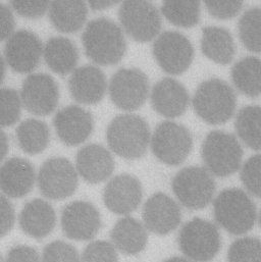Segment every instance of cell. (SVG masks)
<instances>
[{"label":"cell","instance_id":"obj_1","mask_svg":"<svg viewBox=\"0 0 261 262\" xmlns=\"http://www.w3.org/2000/svg\"><path fill=\"white\" fill-rule=\"evenodd\" d=\"M82 42L87 56L100 66L118 63L124 57L127 48L122 29L105 17L93 19L87 25Z\"/></svg>","mask_w":261,"mask_h":262},{"label":"cell","instance_id":"obj_2","mask_svg":"<svg viewBox=\"0 0 261 262\" xmlns=\"http://www.w3.org/2000/svg\"><path fill=\"white\" fill-rule=\"evenodd\" d=\"M214 219L219 226L232 235L241 236L252 230L256 223V206L241 189H226L213 203Z\"/></svg>","mask_w":261,"mask_h":262},{"label":"cell","instance_id":"obj_3","mask_svg":"<svg viewBox=\"0 0 261 262\" xmlns=\"http://www.w3.org/2000/svg\"><path fill=\"white\" fill-rule=\"evenodd\" d=\"M236 106L234 89L220 79H210L200 84L193 97L195 113L209 125L227 123L234 116Z\"/></svg>","mask_w":261,"mask_h":262},{"label":"cell","instance_id":"obj_4","mask_svg":"<svg viewBox=\"0 0 261 262\" xmlns=\"http://www.w3.org/2000/svg\"><path fill=\"white\" fill-rule=\"evenodd\" d=\"M151 137L146 121L130 114L115 118L106 131L110 148L125 159L142 157L151 143Z\"/></svg>","mask_w":261,"mask_h":262},{"label":"cell","instance_id":"obj_5","mask_svg":"<svg viewBox=\"0 0 261 262\" xmlns=\"http://www.w3.org/2000/svg\"><path fill=\"white\" fill-rule=\"evenodd\" d=\"M202 158L205 168L211 174L226 178L240 168L243 149L234 135L223 131L210 132L202 145Z\"/></svg>","mask_w":261,"mask_h":262},{"label":"cell","instance_id":"obj_6","mask_svg":"<svg viewBox=\"0 0 261 262\" xmlns=\"http://www.w3.org/2000/svg\"><path fill=\"white\" fill-rule=\"evenodd\" d=\"M178 243L184 255L195 262L212 260L221 250L222 238L217 227L202 219H193L183 226Z\"/></svg>","mask_w":261,"mask_h":262},{"label":"cell","instance_id":"obj_7","mask_svg":"<svg viewBox=\"0 0 261 262\" xmlns=\"http://www.w3.org/2000/svg\"><path fill=\"white\" fill-rule=\"evenodd\" d=\"M171 187L180 203L192 210L205 208L212 201L215 193L212 174L200 166L181 169L175 176Z\"/></svg>","mask_w":261,"mask_h":262},{"label":"cell","instance_id":"obj_8","mask_svg":"<svg viewBox=\"0 0 261 262\" xmlns=\"http://www.w3.org/2000/svg\"><path fill=\"white\" fill-rule=\"evenodd\" d=\"M193 148V136L183 125L163 122L151 137V149L161 162L177 166L183 163Z\"/></svg>","mask_w":261,"mask_h":262},{"label":"cell","instance_id":"obj_9","mask_svg":"<svg viewBox=\"0 0 261 262\" xmlns=\"http://www.w3.org/2000/svg\"><path fill=\"white\" fill-rule=\"evenodd\" d=\"M41 194L51 200H62L72 196L78 187V170L62 157L46 160L37 177Z\"/></svg>","mask_w":261,"mask_h":262},{"label":"cell","instance_id":"obj_10","mask_svg":"<svg viewBox=\"0 0 261 262\" xmlns=\"http://www.w3.org/2000/svg\"><path fill=\"white\" fill-rule=\"evenodd\" d=\"M125 32L138 42H149L158 37L161 15L154 4L148 1H126L119 10Z\"/></svg>","mask_w":261,"mask_h":262},{"label":"cell","instance_id":"obj_11","mask_svg":"<svg viewBox=\"0 0 261 262\" xmlns=\"http://www.w3.org/2000/svg\"><path fill=\"white\" fill-rule=\"evenodd\" d=\"M153 55L164 72L170 75H180L191 66L194 48L190 40L183 34L167 31L156 38L153 44Z\"/></svg>","mask_w":261,"mask_h":262},{"label":"cell","instance_id":"obj_12","mask_svg":"<svg viewBox=\"0 0 261 262\" xmlns=\"http://www.w3.org/2000/svg\"><path fill=\"white\" fill-rule=\"evenodd\" d=\"M108 89L116 106L132 112L145 103L149 94V81L147 76L137 69H122L112 77Z\"/></svg>","mask_w":261,"mask_h":262},{"label":"cell","instance_id":"obj_13","mask_svg":"<svg viewBox=\"0 0 261 262\" xmlns=\"http://www.w3.org/2000/svg\"><path fill=\"white\" fill-rule=\"evenodd\" d=\"M20 98L29 113L40 117L48 116L58 104V86L47 74H33L24 81Z\"/></svg>","mask_w":261,"mask_h":262},{"label":"cell","instance_id":"obj_14","mask_svg":"<svg viewBox=\"0 0 261 262\" xmlns=\"http://www.w3.org/2000/svg\"><path fill=\"white\" fill-rule=\"evenodd\" d=\"M44 47L34 33L20 30L6 40L4 59L14 72L27 74L34 71L43 54Z\"/></svg>","mask_w":261,"mask_h":262},{"label":"cell","instance_id":"obj_15","mask_svg":"<svg viewBox=\"0 0 261 262\" xmlns=\"http://www.w3.org/2000/svg\"><path fill=\"white\" fill-rule=\"evenodd\" d=\"M63 234L75 241L93 239L101 228V216L97 208L87 201H74L61 212Z\"/></svg>","mask_w":261,"mask_h":262},{"label":"cell","instance_id":"obj_16","mask_svg":"<svg viewBox=\"0 0 261 262\" xmlns=\"http://www.w3.org/2000/svg\"><path fill=\"white\" fill-rule=\"evenodd\" d=\"M182 212L179 204L163 193L152 195L144 204L143 222L150 232L164 236L181 224Z\"/></svg>","mask_w":261,"mask_h":262},{"label":"cell","instance_id":"obj_17","mask_svg":"<svg viewBox=\"0 0 261 262\" xmlns=\"http://www.w3.org/2000/svg\"><path fill=\"white\" fill-rule=\"evenodd\" d=\"M143 191L138 179L130 174H120L113 178L104 188L103 201L114 213L128 215L141 203Z\"/></svg>","mask_w":261,"mask_h":262},{"label":"cell","instance_id":"obj_18","mask_svg":"<svg viewBox=\"0 0 261 262\" xmlns=\"http://www.w3.org/2000/svg\"><path fill=\"white\" fill-rule=\"evenodd\" d=\"M53 125L58 138L69 146L84 143L94 128L91 114L77 105L60 110L54 117Z\"/></svg>","mask_w":261,"mask_h":262},{"label":"cell","instance_id":"obj_19","mask_svg":"<svg viewBox=\"0 0 261 262\" xmlns=\"http://www.w3.org/2000/svg\"><path fill=\"white\" fill-rule=\"evenodd\" d=\"M69 89L77 102L95 104L104 97L107 82L100 69L94 66H84L73 72L69 80Z\"/></svg>","mask_w":261,"mask_h":262},{"label":"cell","instance_id":"obj_20","mask_svg":"<svg viewBox=\"0 0 261 262\" xmlns=\"http://www.w3.org/2000/svg\"><path fill=\"white\" fill-rule=\"evenodd\" d=\"M189 100L187 89L171 78L158 81L151 91V103L154 111L165 118L173 119L184 115Z\"/></svg>","mask_w":261,"mask_h":262},{"label":"cell","instance_id":"obj_21","mask_svg":"<svg viewBox=\"0 0 261 262\" xmlns=\"http://www.w3.org/2000/svg\"><path fill=\"white\" fill-rule=\"evenodd\" d=\"M76 165L78 173L86 182L97 184L112 176L115 169V160L105 147L89 144L78 152Z\"/></svg>","mask_w":261,"mask_h":262},{"label":"cell","instance_id":"obj_22","mask_svg":"<svg viewBox=\"0 0 261 262\" xmlns=\"http://www.w3.org/2000/svg\"><path fill=\"white\" fill-rule=\"evenodd\" d=\"M36 173L31 162L24 158L13 157L1 166L0 186L7 198H21L34 187Z\"/></svg>","mask_w":261,"mask_h":262},{"label":"cell","instance_id":"obj_23","mask_svg":"<svg viewBox=\"0 0 261 262\" xmlns=\"http://www.w3.org/2000/svg\"><path fill=\"white\" fill-rule=\"evenodd\" d=\"M56 214L53 207L45 200L34 199L28 202L19 214V226L31 238L43 239L55 228Z\"/></svg>","mask_w":261,"mask_h":262},{"label":"cell","instance_id":"obj_24","mask_svg":"<svg viewBox=\"0 0 261 262\" xmlns=\"http://www.w3.org/2000/svg\"><path fill=\"white\" fill-rule=\"evenodd\" d=\"M111 238L117 250L127 255H137L147 245V228L136 219L125 216L114 226Z\"/></svg>","mask_w":261,"mask_h":262},{"label":"cell","instance_id":"obj_25","mask_svg":"<svg viewBox=\"0 0 261 262\" xmlns=\"http://www.w3.org/2000/svg\"><path fill=\"white\" fill-rule=\"evenodd\" d=\"M201 49L207 58L220 64L232 62L236 53V45L232 34L221 27H206L203 29Z\"/></svg>","mask_w":261,"mask_h":262},{"label":"cell","instance_id":"obj_26","mask_svg":"<svg viewBox=\"0 0 261 262\" xmlns=\"http://www.w3.org/2000/svg\"><path fill=\"white\" fill-rule=\"evenodd\" d=\"M43 55L50 70L61 76L73 72L79 60L76 45L66 37L49 39L44 46Z\"/></svg>","mask_w":261,"mask_h":262},{"label":"cell","instance_id":"obj_27","mask_svg":"<svg viewBox=\"0 0 261 262\" xmlns=\"http://www.w3.org/2000/svg\"><path fill=\"white\" fill-rule=\"evenodd\" d=\"M48 11L55 29L62 33H75L87 19L88 5L83 1H53Z\"/></svg>","mask_w":261,"mask_h":262},{"label":"cell","instance_id":"obj_28","mask_svg":"<svg viewBox=\"0 0 261 262\" xmlns=\"http://www.w3.org/2000/svg\"><path fill=\"white\" fill-rule=\"evenodd\" d=\"M232 81L242 94L248 97L261 95V59L247 56L239 60L232 69Z\"/></svg>","mask_w":261,"mask_h":262},{"label":"cell","instance_id":"obj_29","mask_svg":"<svg viewBox=\"0 0 261 262\" xmlns=\"http://www.w3.org/2000/svg\"><path fill=\"white\" fill-rule=\"evenodd\" d=\"M19 147L28 154H38L46 149L50 139L48 126L39 120L29 119L20 123L15 131Z\"/></svg>","mask_w":261,"mask_h":262},{"label":"cell","instance_id":"obj_30","mask_svg":"<svg viewBox=\"0 0 261 262\" xmlns=\"http://www.w3.org/2000/svg\"><path fill=\"white\" fill-rule=\"evenodd\" d=\"M235 128L247 147L261 150V106L248 105L241 108L236 117Z\"/></svg>","mask_w":261,"mask_h":262},{"label":"cell","instance_id":"obj_31","mask_svg":"<svg viewBox=\"0 0 261 262\" xmlns=\"http://www.w3.org/2000/svg\"><path fill=\"white\" fill-rule=\"evenodd\" d=\"M161 12L172 25L181 28H192L200 19V2L164 1Z\"/></svg>","mask_w":261,"mask_h":262},{"label":"cell","instance_id":"obj_32","mask_svg":"<svg viewBox=\"0 0 261 262\" xmlns=\"http://www.w3.org/2000/svg\"><path fill=\"white\" fill-rule=\"evenodd\" d=\"M239 37L251 52L261 53V7L246 10L238 23Z\"/></svg>","mask_w":261,"mask_h":262},{"label":"cell","instance_id":"obj_33","mask_svg":"<svg viewBox=\"0 0 261 262\" xmlns=\"http://www.w3.org/2000/svg\"><path fill=\"white\" fill-rule=\"evenodd\" d=\"M228 262H261V241L254 237L236 240L228 252Z\"/></svg>","mask_w":261,"mask_h":262},{"label":"cell","instance_id":"obj_34","mask_svg":"<svg viewBox=\"0 0 261 262\" xmlns=\"http://www.w3.org/2000/svg\"><path fill=\"white\" fill-rule=\"evenodd\" d=\"M21 104L20 95L15 90L10 88L1 90V126L3 128L10 127L18 121Z\"/></svg>","mask_w":261,"mask_h":262},{"label":"cell","instance_id":"obj_35","mask_svg":"<svg viewBox=\"0 0 261 262\" xmlns=\"http://www.w3.org/2000/svg\"><path fill=\"white\" fill-rule=\"evenodd\" d=\"M241 181L251 195L261 198V155L246 160L241 169Z\"/></svg>","mask_w":261,"mask_h":262},{"label":"cell","instance_id":"obj_36","mask_svg":"<svg viewBox=\"0 0 261 262\" xmlns=\"http://www.w3.org/2000/svg\"><path fill=\"white\" fill-rule=\"evenodd\" d=\"M118 250L113 243L106 241L91 242L84 249L81 262H118Z\"/></svg>","mask_w":261,"mask_h":262},{"label":"cell","instance_id":"obj_37","mask_svg":"<svg viewBox=\"0 0 261 262\" xmlns=\"http://www.w3.org/2000/svg\"><path fill=\"white\" fill-rule=\"evenodd\" d=\"M41 259L42 262H81V256L73 245L54 241L44 248Z\"/></svg>","mask_w":261,"mask_h":262},{"label":"cell","instance_id":"obj_38","mask_svg":"<svg viewBox=\"0 0 261 262\" xmlns=\"http://www.w3.org/2000/svg\"><path fill=\"white\" fill-rule=\"evenodd\" d=\"M208 12L220 19H230L240 13L243 1H204Z\"/></svg>","mask_w":261,"mask_h":262},{"label":"cell","instance_id":"obj_39","mask_svg":"<svg viewBox=\"0 0 261 262\" xmlns=\"http://www.w3.org/2000/svg\"><path fill=\"white\" fill-rule=\"evenodd\" d=\"M49 1H11V7L19 15L28 18H38L49 10Z\"/></svg>","mask_w":261,"mask_h":262},{"label":"cell","instance_id":"obj_40","mask_svg":"<svg viewBox=\"0 0 261 262\" xmlns=\"http://www.w3.org/2000/svg\"><path fill=\"white\" fill-rule=\"evenodd\" d=\"M4 262H42V259L35 248L27 245H17L6 253Z\"/></svg>","mask_w":261,"mask_h":262},{"label":"cell","instance_id":"obj_41","mask_svg":"<svg viewBox=\"0 0 261 262\" xmlns=\"http://www.w3.org/2000/svg\"><path fill=\"white\" fill-rule=\"evenodd\" d=\"M14 209L8 198L1 196V237L8 234L14 226Z\"/></svg>","mask_w":261,"mask_h":262},{"label":"cell","instance_id":"obj_42","mask_svg":"<svg viewBox=\"0 0 261 262\" xmlns=\"http://www.w3.org/2000/svg\"><path fill=\"white\" fill-rule=\"evenodd\" d=\"M0 25H1V40H7L13 35L14 31V17L11 9L5 4L1 5L0 9Z\"/></svg>","mask_w":261,"mask_h":262},{"label":"cell","instance_id":"obj_43","mask_svg":"<svg viewBox=\"0 0 261 262\" xmlns=\"http://www.w3.org/2000/svg\"><path fill=\"white\" fill-rule=\"evenodd\" d=\"M116 4H117V1H90L89 7L93 10H103Z\"/></svg>","mask_w":261,"mask_h":262},{"label":"cell","instance_id":"obj_44","mask_svg":"<svg viewBox=\"0 0 261 262\" xmlns=\"http://www.w3.org/2000/svg\"><path fill=\"white\" fill-rule=\"evenodd\" d=\"M8 151V139L4 132H1V139H0V152H1V160H3Z\"/></svg>","mask_w":261,"mask_h":262},{"label":"cell","instance_id":"obj_45","mask_svg":"<svg viewBox=\"0 0 261 262\" xmlns=\"http://www.w3.org/2000/svg\"><path fill=\"white\" fill-rule=\"evenodd\" d=\"M163 262H191L188 258L185 257H179V256H175V257H170Z\"/></svg>","mask_w":261,"mask_h":262},{"label":"cell","instance_id":"obj_46","mask_svg":"<svg viewBox=\"0 0 261 262\" xmlns=\"http://www.w3.org/2000/svg\"><path fill=\"white\" fill-rule=\"evenodd\" d=\"M258 221H259V225H260L261 227V210L260 212H259V215H258Z\"/></svg>","mask_w":261,"mask_h":262}]
</instances>
